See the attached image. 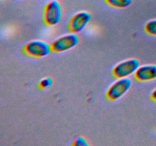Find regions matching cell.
I'll list each match as a JSON object with an SVG mask.
<instances>
[{
  "mask_svg": "<svg viewBox=\"0 0 156 146\" xmlns=\"http://www.w3.org/2000/svg\"><path fill=\"white\" fill-rule=\"evenodd\" d=\"M53 85V80L51 78H43L41 82H39V88L41 89H47V88H50L51 85Z\"/></svg>",
  "mask_w": 156,
  "mask_h": 146,
  "instance_id": "10",
  "label": "cell"
},
{
  "mask_svg": "<svg viewBox=\"0 0 156 146\" xmlns=\"http://www.w3.org/2000/svg\"><path fill=\"white\" fill-rule=\"evenodd\" d=\"M24 53L34 58H43L48 56L52 51L51 46L41 40H34L27 43L23 48Z\"/></svg>",
  "mask_w": 156,
  "mask_h": 146,
  "instance_id": "4",
  "label": "cell"
},
{
  "mask_svg": "<svg viewBox=\"0 0 156 146\" xmlns=\"http://www.w3.org/2000/svg\"><path fill=\"white\" fill-rule=\"evenodd\" d=\"M62 9L57 0H50L45 5L43 12V20L46 25L53 27L61 21Z\"/></svg>",
  "mask_w": 156,
  "mask_h": 146,
  "instance_id": "1",
  "label": "cell"
},
{
  "mask_svg": "<svg viewBox=\"0 0 156 146\" xmlns=\"http://www.w3.org/2000/svg\"><path fill=\"white\" fill-rule=\"evenodd\" d=\"M145 31L151 36H156V19H152L145 24Z\"/></svg>",
  "mask_w": 156,
  "mask_h": 146,
  "instance_id": "9",
  "label": "cell"
},
{
  "mask_svg": "<svg viewBox=\"0 0 156 146\" xmlns=\"http://www.w3.org/2000/svg\"><path fill=\"white\" fill-rule=\"evenodd\" d=\"M132 86V81L129 78H117L106 92V97L111 101H115L121 98L130 89Z\"/></svg>",
  "mask_w": 156,
  "mask_h": 146,
  "instance_id": "2",
  "label": "cell"
},
{
  "mask_svg": "<svg viewBox=\"0 0 156 146\" xmlns=\"http://www.w3.org/2000/svg\"><path fill=\"white\" fill-rule=\"evenodd\" d=\"M140 67V61L137 59H129L119 62L114 67L112 75L116 78H128L135 74Z\"/></svg>",
  "mask_w": 156,
  "mask_h": 146,
  "instance_id": "5",
  "label": "cell"
},
{
  "mask_svg": "<svg viewBox=\"0 0 156 146\" xmlns=\"http://www.w3.org/2000/svg\"><path fill=\"white\" fill-rule=\"evenodd\" d=\"M72 144L75 146H88L89 145L88 141L85 139L84 137L79 136L74 139V141L72 142Z\"/></svg>",
  "mask_w": 156,
  "mask_h": 146,
  "instance_id": "11",
  "label": "cell"
},
{
  "mask_svg": "<svg viewBox=\"0 0 156 146\" xmlns=\"http://www.w3.org/2000/svg\"><path fill=\"white\" fill-rule=\"evenodd\" d=\"M92 15L88 12L82 11L75 14L69 21L67 27L71 33H78L82 32L91 21Z\"/></svg>",
  "mask_w": 156,
  "mask_h": 146,
  "instance_id": "6",
  "label": "cell"
},
{
  "mask_svg": "<svg viewBox=\"0 0 156 146\" xmlns=\"http://www.w3.org/2000/svg\"><path fill=\"white\" fill-rule=\"evenodd\" d=\"M150 97H151V99H152V100H154V101L156 102V88L152 91Z\"/></svg>",
  "mask_w": 156,
  "mask_h": 146,
  "instance_id": "12",
  "label": "cell"
},
{
  "mask_svg": "<svg viewBox=\"0 0 156 146\" xmlns=\"http://www.w3.org/2000/svg\"><path fill=\"white\" fill-rule=\"evenodd\" d=\"M79 43V37L77 33H70L61 36L50 43L52 52L63 53L76 47Z\"/></svg>",
  "mask_w": 156,
  "mask_h": 146,
  "instance_id": "3",
  "label": "cell"
},
{
  "mask_svg": "<svg viewBox=\"0 0 156 146\" xmlns=\"http://www.w3.org/2000/svg\"><path fill=\"white\" fill-rule=\"evenodd\" d=\"M135 79L140 82H146L156 79V65L147 64L138 68L134 74Z\"/></svg>",
  "mask_w": 156,
  "mask_h": 146,
  "instance_id": "7",
  "label": "cell"
},
{
  "mask_svg": "<svg viewBox=\"0 0 156 146\" xmlns=\"http://www.w3.org/2000/svg\"><path fill=\"white\" fill-rule=\"evenodd\" d=\"M108 5L116 9H125L132 4L133 0H105Z\"/></svg>",
  "mask_w": 156,
  "mask_h": 146,
  "instance_id": "8",
  "label": "cell"
}]
</instances>
